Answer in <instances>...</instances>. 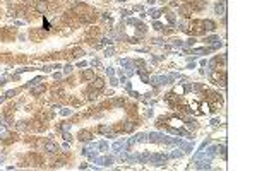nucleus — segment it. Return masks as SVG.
<instances>
[{"label": "nucleus", "mask_w": 257, "mask_h": 171, "mask_svg": "<svg viewBox=\"0 0 257 171\" xmlns=\"http://www.w3.org/2000/svg\"><path fill=\"white\" fill-rule=\"evenodd\" d=\"M202 24H204V29H214V28H216V24H214L213 21H209V19L202 21Z\"/></svg>", "instance_id": "5"}, {"label": "nucleus", "mask_w": 257, "mask_h": 171, "mask_svg": "<svg viewBox=\"0 0 257 171\" xmlns=\"http://www.w3.org/2000/svg\"><path fill=\"white\" fill-rule=\"evenodd\" d=\"M166 123H168L170 127H178V128H180V127H184V122H182L180 118H168V120H166Z\"/></svg>", "instance_id": "2"}, {"label": "nucleus", "mask_w": 257, "mask_h": 171, "mask_svg": "<svg viewBox=\"0 0 257 171\" xmlns=\"http://www.w3.org/2000/svg\"><path fill=\"white\" fill-rule=\"evenodd\" d=\"M45 151H48V152H52V154H57V152H58V145H57L55 142H52V140H46V142H45Z\"/></svg>", "instance_id": "1"}, {"label": "nucleus", "mask_w": 257, "mask_h": 171, "mask_svg": "<svg viewBox=\"0 0 257 171\" xmlns=\"http://www.w3.org/2000/svg\"><path fill=\"white\" fill-rule=\"evenodd\" d=\"M43 89H45L43 86H38V87H34V89H33V94H39V93H43Z\"/></svg>", "instance_id": "8"}, {"label": "nucleus", "mask_w": 257, "mask_h": 171, "mask_svg": "<svg viewBox=\"0 0 257 171\" xmlns=\"http://www.w3.org/2000/svg\"><path fill=\"white\" fill-rule=\"evenodd\" d=\"M81 77H82V79H86V80H89V79H93V77H95V74H93V70H84V72L81 74Z\"/></svg>", "instance_id": "6"}, {"label": "nucleus", "mask_w": 257, "mask_h": 171, "mask_svg": "<svg viewBox=\"0 0 257 171\" xmlns=\"http://www.w3.org/2000/svg\"><path fill=\"white\" fill-rule=\"evenodd\" d=\"M77 137H79V140H91V134L88 130H81Z\"/></svg>", "instance_id": "3"}, {"label": "nucleus", "mask_w": 257, "mask_h": 171, "mask_svg": "<svg viewBox=\"0 0 257 171\" xmlns=\"http://www.w3.org/2000/svg\"><path fill=\"white\" fill-rule=\"evenodd\" d=\"M93 87H95V89H101V87H103V79H96V80L93 82Z\"/></svg>", "instance_id": "7"}, {"label": "nucleus", "mask_w": 257, "mask_h": 171, "mask_svg": "<svg viewBox=\"0 0 257 171\" xmlns=\"http://www.w3.org/2000/svg\"><path fill=\"white\" fill-rule=\"evenodd\" d=\"M46 9H48V5H46L45 2H38V3H36V10H38V12H46Z\"/></svg>", "instance_id": "4"}]
</instances>
